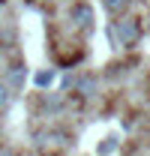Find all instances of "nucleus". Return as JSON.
<instances>
[{"label": "nucleus", "instance_id": "obj_4", "mask_svg": "<svg viewBox=\"0 0 150 156\" xmlns=\"http://www.w3.org/2000/svg\"><path fill=\"white\" fill-rule=\"evenodd\" d=\"M21 81H24V69L15 66V69L9 72V84H12V87H21Z\"/></svg>", "mask_w": 150, "mask_h": 156}, {"label": "nucleus", "instance_id": "obj_3", "mask_svg": "<svg viewBox=\"0 0 150 156\" xmlns=\"http://www.w3.org/2000/svg\"><path fill=\"white\" fill-rule=\"evenodd\" d=\"M126 3H129V0H105V9H108L111 15H117V12L126 9Z\"/></svg>", "mask_w": 150, "mask_h": 156}, {"label": "nucleus", "instance_id": "obj_5", "mask_svg": "<svg viewBox=\"0 0 150 156\" xmlns=\"http://www.w3.org/2000/svg\"><path fill=\"white\" fill-rule=\"evenodd\" d=\"M51 78H54V72H39V75H36V87H48Z\"/></svg>", "mask_w": 150, "mask_h": 156}, {"label": "nucleus", "instance_id": "obj_7", "mask_svg": "<svg viewBox=\"0 0 150 156\" xmlns=\"http://www.w3.org/2000/svg\"><path fill=\"white\" fill-rule=\"evenodd\" d=\"M6 99H9V93H6V90H3V87H0V105H3V102H6Z\"/></svg>", "mask_w": 150, "mask_h": 156}, {"label": "nucleus", "instance_id": "obj_6", "mask_svg": "<svg viewBox=\"0 0 150 156\" xmlns=\"http://www.w3.org/2000/svg\"><path fill=\"white\" fill-rule=\"evenodd\" d=\"M117 147V138H105V144L99 147V153H108V150H114Z\"/></svg>", "mask_w": 150, "mask_h": 156}, {"label": "nucleus", "instance_id": "obj_2", "mask_svg": "<svg viewBox=\"0 0 150 156\" xmlns=\"http://www.w3.org/2000/svg\"><path fill=\"white\" fill-rule=\"evenodd\" d=\"M90 21H93V12H90V6H87V3L75 6V12H72V24L78 27V30H90Z\"/></svg>", "mask_w": 150, "mask_h": 156}, {"label": "nucleus", "instance_id": "obj_1", "mask_svg": "<svg viewBox=\"0 0 150 156\" xmlns=\"http://www.w3.org/2000/svg\"><path fill=\"white\" fill-rule=\"evenodd\" d=\"M108 33H114V36L120 39L123 48H132V45L138 42V36H141V27H138V21H135V18H126V21H117Z\"/></svg>", "mask_w": 150, "mask_h": 156}]
</instances>
